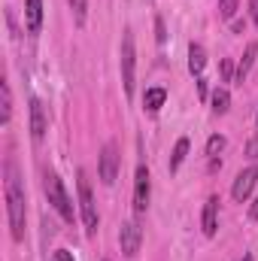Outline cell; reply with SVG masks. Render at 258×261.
I'll list each match as a JSON object with an SVG mask.
<instances>
[{"label":"cell","instance_id":"7","mask_svg":"<svg viewBox=\"0 0 258 261\" xmlns=\"http://www.w3.org/2000/svg\"><path fill=\"white\" fill-rule=\"evenodd\" d=\"M134 61H137V52H134V34L125 31L122 37V82H125V94H134Z\"/></svg>","mask_w":258,"mask_h":261},{"label":"cell","instance_id":"13","mask_svg":"<svg viewBox=\"0 0 258 261\" xmlns=\"http://www.w3.org/2000/svg\"><path fill=\"white\" fill-rule=\"evenodd\" d=\"M164 100H167V91L164 88H146V94H143V107L149 113H158L164 107Z\"/></svg>","mask_w":258,"mask_h":261},{"label":"cell","instance_id":"3","mask_svg":"<svg viewBox=\"0 0 258 261\" xmlns=\"http://www.w3.org/2000/svg\"><path fill=\"white\" fill-rule=\"evenodd\" d=\"M76 189H79V213H82V222H85V231L94 234L97 225H100V216H97V206H94V195H91V186H88V176L79 170L76 173Z\"/></svg>","mask_w":258,"mask_h":261},{"label":"cell","instance_id":"9","mask_svg":"<svg viewBox=\"0 0 258 261\" xmlns=\"http://www.w3.org/2000/svg\"><path fill=\"white\" fill-rule=\"evenodd\" d=\"M200 228H203L207 237L216 234V228H219V195L207 197V203H203V216H200Z\"/></svg>","mask_w":258,"mask_h":261},{"label":"cell","instance_id":"20","mask_svg":"<svg viewBox=\"0 0 258 261\" xmlns=\"http://www.w3.org/2000/svg\"><path fill=\"white\" fill-rule=\"evenodd\" d=\"M219 12H222V18H234V12H237V0H219Z\"/></svg>","mask_w":258,"mask_h":261},{"label":"cell","instance_id":"28","mask_svg":"<svg viewBox=\"0 0 258 261\" xmlns=\"http://www.w3.org/2000/svg\"><path fill=\"white\" fill-rule=\"evenodd\" d=\"M255 125H258V116H255Z\"/></svg>","mask_w":258,"mask_h":261},{"label":"cell","instance_id":"1","mask_svg":"<svg viewBox=\"0 0 258 261\" xmlns=\"http://www.w3.org/2000/svg\"><path fill=\"white\" fill-rule=\"evenodd\" d=\"M3 195H6V219H9L12 240L21 243L24 240V186L12 158L3 161Z\"/></svg>","mask_w":258,"mask_h":261},{"label":"cell","instance_id":"26","mask_svg":"<svg viewBox=\"0 0 258 261\" xmlns=\"http://www.w3.org/2000/svg\"><path fill=\"white\" fill-rule=\"evenodd\" d=\"M249 216H252V219H255V222H258V197H255V203L249 206Z\"/></svg>","mask_w":258,"mask_h":261},{"label":"cell","instance_id":"8","mask_svg":"<svg viewBox=\"0 0 258 261\" xmlns=\"http://www.w3.org/2000/svg\"><path fill=\"white\" fill-rule=\"evenodd\" d=\"M255 182H258V167H246V170H240L237 179H234V186H231V197H234L237 203H243L246 197L252 195Z\"/></svg>","mask_w":258,"mask_h":261},{"label":"cell","instance_id":"14","mask_svg":"<svg viewBox=\"0 0 258 261\" xmlns=\"http://www.w3.org/2000/svg\"><path fill=\"white\" fill-rule=\"evenodd\" d=\"M203 64H207L203 46H200V43H192V46H189V70H192L194 76H200V73H203Z\"/></svg>","mask_w":258,"mask_h":261},{"label":"cell","instance_id":"25","mask_svg":"<svg viewBox=\"0 0 258 261\" xmlns=\"http://www.w3.org/2000/svg\"><path fill=\"white\" fill-rule=\"evenodd\" d=\"M231 70H234L231 61H222V76H225V79H231Z\"/></svg>","mask_w":258,"mask_h":261},{"label":"cell","instance_id":"10","mask_svg":"<svg viewBox=\"0 0 258 261\" xmlns=\"http://www.w3.org/2000/svg\"><path fill=\"white\" fill-rule=\"evenodd\" d=\"M31 137L34 140H43L46 137V107L40 97L31 100Z\"/></svg>","mask_w":258,"mask_h":261},{"label":"cell","instance_id":"15","mask_svg":"<svg viewBox=\"0 0 258 261\" xmlns=\"http://www.w3.org/2000/svg\"><path fill=\"white\" fill-rule=\"evenodd\" d=\"M186 155H189V137H179L176 140V146H173V155H170V170H179L183 167V161H186Z\"/></svg>","mask_w":258,"mask_h":261},{"label":"cell","instance_id":"22","mask_svg":"<svg viewBox=\"0 0 258 261\" xmlns=\"http://www.w3.org/2000/svg\"><path fill=\"white\" fill-rule=\"evenodd\" d=\"M246 155H249V158H258V137H255V140H249V146H246Z\"/></svg>","mask_w":258,"mask_h":261},{"label":"cell","instance_id":"11","mask_svg":"<svg viewBox=\"0 0 258 261\" xmlns=\"http://www.w3.org/2000/svg\"><path fill=\"white\" fill-rule=\"evenodd\" d=\"M24 24L31 34H40L43 28V0H24Z\"/></svg>","mask_w":258,"mask_h":261},{"label":"cell","instance_id":"2","mask_svg":"<svg viewBox=\"0 0 258 261\" xmlns=\"http://www.w3.org/2000/svg\"><path fill=\"white\" fill-rule=\"evenodd\" d=\"M46 197H49V203L58 210V216L64 219L67 225H73V219H76V213H73V200L67 195L64 182H61V176L58 173H46Z\"/></svg>","mask_w":258,"mask_h":261},{"label":"cell","instance_id":"5","mask_svg":"<svg viewBox=\"0 0 258 261\" xmlns=\"http://www.w3.org/2000/svg\"><path fill=\"white\" fill-rule=\"evenodd\" d=\"M149 197H152V176H149V167L140 164L137 176H134V213L137 216H143L149 210Z\"/></svg>","mask_w":258,"mask_h":261},{"label":"cell","instance_id":"21","mask_svg":"<svg viewBox=\"0 0 258 261\" xmlns=\"http://www.w3.org/2000/svg\"><path fill=\"white\" fill-rule=\"evenodd\" d=\"M52 261H73V255H70L67 249H55V252H52Z\"/></svg>","mask_w":258,"mask_h":261},{"label":"cell","instance_id":"18","mask_svg":"<svg viewBox=\"0 0 258 261\" xmlns=\"http://www.w3.org/2000/svg\"><path fill=\"white\" fill-rule=\"evenodd\" d=\"M225 149V137H219V134H213L210 140H207V155L210 158H219V152Z\"/></svg>","mask_w":258,"mask_h":261},{"label":"cell","instance_id":"6","mask_svg":"<svg viewBox=\"0 0 258 261\" xmlns=\"http://www.w3.org/2000/svg\"><path fill=\"white\" fill-rule=\"evenodd\" d=\"M119 246H122V255H125V258H134V255L140 252V246H143V228H140L137 219H128V222L122 225V231H119Z\"/></svg>","mask_w":258,"mask_h":261},{"label":"cell","instance_id":"19","mask_svg":"<svg viewBox=\"0 0 258 261\" xmlns=\"http://www.w3.org/2000/svg\"><path fill=\"white\" fill-rule=\"evenodd\" d=\"M70 9H73V18H76V24H85V12H88V0H70Z\"/></svg>","mask_w":258,"mask_h":261},{"label":"cell","instance_id":"24","mask_svg":"<svg viewBox=\"0 0 258 261\" xmlns=\"http://www.w3.org/2000/svg\"><path fill=\"white\" fill-rule=\"evenodd\" d=\"M249 18L258 24V0H249Z\"/></svg>","mask_w":258,"mask_h":261},{"label":"cell","instance_id":"16","mask_svg":"<svg viewBox=\"0 0 258 261\" xmlns=\"http://www.w3.org/2000/svg\"><path fill=\"white\" fill-rule=\"evenodd\" d=\"M210 103H213V113H219V116H222V113H228V110H231V94H228L225 88H216V91H213V97H210Z\"/></svg>","mask_w":258,"mask_h":261},{"label":"cell","instance_id":"12","mask_svg":"<svg viewBox=\"0 0 258 261\" xmlns=\"http://www.w3.org/2000/svg\"><path fill=\"white\" fill-rule=\"evenodd\" d=\"M255 55H258V43H249V46H246V52H243V58H240V64H237L234 82H240V85H243V79L249 76V70H252V64H255Z\"/></svg>","mask_w":258,"mask_h":261},{"label":"cell","instance_id":"4","mask_svg":"<svg viewBox=\"0 0 258 261\" xmlns=\"http://www.w3.org/2000/svg\"><path fill=\"white\" fill-rule=\"evenodd\" d=\"M119 164H122L119 146H116V143H107V146L100 149V164H97V173H100V182H104V186H113V182H116Z\"/></svg>","mask_w":258,"mask_h":261},{"label":"cell","instance_id":"23","mask_svg":"<svg viewBox=\"0 0 258 261\" xmlns=\"http://www.w3.org/2000/svg\"><path fill=\"white\" fill-rule=\"evenodd\" d=\"M155 31H158V43H164V40H167V34H164V21H161V18L155 21Z\"/></svg>","mask_w":258,"mask_h":261},{"label":"cell","instance_id":"27","mask_svg":"<svg viewBox=\"0 0 258 261\" xmlns=\"http://www.w3.org/2000/svg\"><path fill=\"white\" fill-rule=\"evenodd\" d=\"M240 261H252V255H246V258H240Z\"/></svg>","mask_w":258,"mask_h":261},{"label":"cell","instance_id":"17","mask_svg":"<svg viewBox=\"0 0 258 261\" xmlns=\"http://www.w3.org/2000/svg\"><path fill=\"white\" fill-rule=\"evenodd\" d=\"M0 94H3V125H9V119H12V94H9L6 82L0 85Z\"/></svg>","mask_w":258,"mask_h":261}]
</instances>
